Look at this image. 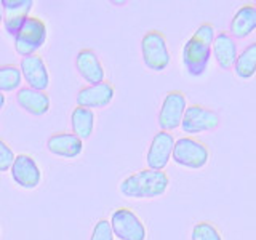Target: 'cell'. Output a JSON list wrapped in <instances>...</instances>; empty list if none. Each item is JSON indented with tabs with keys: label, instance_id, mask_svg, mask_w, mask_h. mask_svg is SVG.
Returning <instances> with one entry per match:
<instances>
[{
	"label": "cell",
	"instance_id": "1",
	"mask_svg": "<svg viewBox=\"0 0 256 240\" xmlns=\"http://www.w3.org/2000/svg\"><path fill=\"white\" fill-rule=\"evenodd\" d=\"M216 37L214 26L210 22H204L197 28L186 44L182 46V64L188 74L192 77H200L206 70L212 58V46Z\"/></svg>",
	"mask_w": 256,
	"mask_h": 240
},
{
	"label": "cell",
	"instance_id": "2",
	"mask_svg": "<svg viewBox=\"0 0 256 240\" xmlns=\"http://www.w3.org/2000/svg\"><path fill=\"white\" fill-rule=\"evenodd\" d=\"M168 186H170V178L165 172L150 170L144 168L120 182L118 190L120 194L126 198H157L162 197Z\"/></svg>",
	"mask_w": 256,
	"mask_h": 240
},
{
	"label": "cell",
	"instance_id": "3",
	"mask_svg": "<svg viewBox=\"0 0 256 240\" xmlns=\"http://www.w3.org/2000/svg\"><path fill=\"white\" fill-rule=\"evenodd\" d=\"M176 165L189 168V170H200L208 164L210 158V150L208 146L194 136H181L174 141L173 156Z\"/></svg>",
	"mask_w": 256,
	"mask_h": 240
},
{
	"label": "cell",
	"instance_id": "4",
	"mask_svg": "<svg viewBox=\"0 0 256 240\" xmlns=\"http://www.w3.org/2000/svg\"><path fill=\"white\" fill-rule=\"evenodd\" d=\"M141 54L144 66L149 70H165L170 64V50L164 32L157 29L148 30L141 38Z\"/></svg>",
	"mask_w": 256,
	"mask_h": 240
},
{
	"label": "cell",
	"instance_id": "5",
	"mask_svg": "<svg viewBox=\"0 0 256 240\" xmlns=\"http://www.w3.org/2000/svg\"><path fill=\"white\" fill-rule=\"evenodd\" d=\"M46 42V24L37 16H29L14 37V52L20 56L37 54Z\"/></svg>",
	"mask_w": 256,
	"mask_h": 240
},
{
	"label": "cell",
	"instance_id": "6",
	"mask_svg": "<svg viewBox=\"0 0 256 240\" xmlns=\"http://www.w3.org/2000/svg\"><path fill=\"white\" fill-rule=\"evenodd\" d=\"M110 228L118 240H146L148 230L141 218L132 208L120 206L112 212Z\"/></svg>",
	"mask_w": 256,
	"mask_h": 240
},
{
	"label": "cell",
	"instance_id": "7",
	"mask_svg": "<svg viewBox=\"0 0 256 240\" xmlns=\"http://www.w3.org/2000/svg\"><path fill=\"white\" fill-rule=\"evenodd\" d=\"M186 109H188L186 94H184L181 90L168 92L162 101V106H160L158 117H157L160 130L172 133L178 126H181Z\"/></svg>",
	"mask_w": 256,
	"mask_h": 240
},
{
	"label": "cell",
	"instance_id": "8",
	"mask_svg": "<svg viewBox=\"0 0 256 240\" xmlns=\"http://www.w3.org/2000/svg\"><path fill=\"white\" fill-rule=\"evenodd\" d=\"M220 125V116L210 108L202 104H190L184 112L181 128L186 134H200L213 132Z\"/></svg>",
	"mask_w": 256,
	"mask_h": 240
},
{
	"label": "cell",
	"instance_id": "9",
	"mask_svg": "<svg viewBox=\"0 0 256 240\" xmlns=\"http://www.w3.org/2000/svg\"><path fill=\"white\" fill-rule=\"evenodd\" d=\"M12 180L24 190H34L42 182V170L36 158L29 154H18L12 165Z\"/></svg>",
	"mask_w": 256,
	"mask_h": 240
},
{
	"label": "cell",
	"instance_id": "10",
	"mask_svg": "<svg viewBox=\"0 0 256 240\" xmlns=\"http://www.w3.org/2000/svg\"><path fill=\"white\" fill-rule=\"evenodd\" d=\"M173 148H174V136L170 132L158 130L154 134V138H152V141L149 144V149H148V154H146L148 168H150V170L164 172L168 162L172 160Z\"/></svg>",
	"mask_w": 256,
	"mask_h": 240
},
{
	"label": "cell",
	"instance_id": "11",
	"mask_svg": "<svg viewBox=\"0 0 256 240\" xmlns=\"http://www.w3.org/2000/svg\"><path fill=\"white\" fill-rule=\"evenodd\" d=\"M20 70L29 88H34V90L38 92H46L48 85H50V74H48V68L42 56H24L20 62Z\"/></svg>",
	"mask_w": 256,
	"mask_h": 240
},
{
	"label": "cell",
	"instance_id": "12",
	"mask_svg": "<svg viewBox=\"0 0 256 240\" xmlns=\"http://www.w3.org/2000/svg\"><path fill=\"white\" fill-rule=\"evenodd\" d=\"M116 88L110 82L104 80L101 84L96 85H86L84 88H80V92L77 93V106L86 108V109H102L109 106L114 100Z\"/></svg>",
	"mask_w": 256,
	"mask_h": 240
},
{
	"label": "cell",
	"instance_id": "13",
	"mask_svg": "<svg viewBox=\"0 0 256 240\" xmlns=\"http://www.w3.org/2000/svg\"><path fill=\"white\" fill-rule=\"evenodd\" d=\"M76 69L86 84L96 85L106 80V70L101 60L92 48H82L76 56Z\"/></svg>",
	"mask_w": 256,
	"mask_h": 240
},
{
	"label": "cell",
	"instance_id": "14",
	"mask_svg": "<svg viewBox=\"0 0 256 240\" xmlns=\"http://www.w3.org/2000/svg\"><path fill=\"white\" fill-rule=\"evenodd\" d=\"M46 149L50 154L61 158H76L84 152V141L74 133L58 132L46 140Z\"/></svg>",
	"mask_w": 256,
	"mask_h": 240
},
{
	"label": "cell",
	"instance_id": "15",
	"mask_svg": "<svg viewBox=\"0 0 256 240\" xmlns=\"http://www.w3.org/2000/svg\"><path fill=\"white\" fill-rule=\"evenodd\" d=\"M16 102L24 112L34 117H42L50 110V96L46 92H38L29 86L20 88L16 92Z\"/></svg>",
	"mask_w": 256,
	"mask_h": 240
},
{
	"label": "cell",
	"instance_id": "16",
	"mask_svg": "<svg viewBox=\"0 0 256 240\" xmlns=\"http://www.w3.org/2000/svg\"><path fill=\"white\" fill-rule=\"evenodd\" d=\"M212 52H213L214 61L220 66V69L229 70V69L234 68L238 53H237L236 38H232V36L229 34V32H226V30L216 32Z\"/></svg>",
	"mask_w": 256,
	"mask_h": 240
},
{
	"label": "cell",
	"instance_id": "17",
	"mask_svg": "<svg viewBox=\"0 0 256 240\" xmlns=\"http://www.w3.org/2000/svg\"><path fill=\"white\" fill-rule=\"evenodd\" d=\"M254 30H256V4H245L232 16L229 34L232 36V38L242 40L250 37L252 32Z\"/></svg>",
	"mask_w": 256,
	"mask_h": 240
},
{
	"label": "cell",
	"instance_id": "18",
	"mask_svg": "<svg viewBox=\"0 0 256 240\" xmlns=\"http://www.w3.org/2000/svg\"><path fill=\"white\" fill-rule=\"evenodd\" d=\"M70 126L72 133L80 140H88L94 130V112L92 109L76 106L70 112Z\"/></svg>",
	"mask_w": 256,
	"mask_h": 240
},
{
	"label": "cell",
	"instance_id": "19",
	"mask_svg": "<svg viewBox=\"0 0 256 240\" xmlns=\"http://www.w3.org/2000/svg\"><path fill=\"white\" fill-rule=\"evenodd\" d=\"M234 72H236V76L242 80H248L256 74V42L246 45L244 50L237 54Z\"/></svg>",
	"mask_w": 256,
	"mask_h": 240
},
{
	"label": "cell",
	"instance_id": "20",
	"mask_svg": "<svg viewBox=\"0 0 256 240\" xmlns=\"http://www.w3.org/2000/svg\"><path fill=\"white\" fill-rule=\"evenodd\" d=\"M22 84V76L20 66L14 64H2L0 66V92L2 93H12L20 90Z\"/></svg>",
	"mask_w": 256,
	"mask_h": 240
},
{
	"label": "cell",
	"instance_id": "21",
	"mask_svg": "<svg viewBox=\"0 0 256 240\" xmlns=\"http://www.w3.org/2000/svg\"><path fill=\"white\" fill-rule=\"evenodd\" d=\"M192 240H222L220 229L212 221H198L190 232Z\"/></svg>",
	"mask_w": 256,
	"mask_h": 240
},
{
	"label": "cell",
	"instance_id": "22",
	"mask_svg": "<svg viewBox=\"0 0 256 240\" xmlns=\"http://www.w3.org/2000/svg\"><path fill=\"white\" fill-rule=\"evenodd\" d=\"M0 6L5 16H29L34 2L32 0H2Z\"/></svg>",
	"mask_w": 256,
	"mask_h": 240
},
{
	"label": "cell",
	"instance_id": "23",
	"mask_svg": "<svg viewBox=\"0 0 256 240\" xmlns=\"http://www.w3.org/2000/svg\"><path fill=\"white\" fill-rule=\"evenodd\" d=\"M14 152L5 140L0 138V173H6L12 170L14 162Z\"/></svg>",
	"mask_w": 256,
	"mask_h": 240
},
{
	"label": "cell",
	"instance_id": "24",
	"mask_svg": "<svg viewBox=\"0 0 256 240\" xmlns=\"http://www.w3.org/2000/svg\"><path fill=\"white\" fill-rule=\"evenodd\" d=\"M114 238L116 237H114V232H112V228H110V221L102 218L94 224L90 240H114Z\"/></svg>",
	"mask_w": 256,
	"mask_h": 240
},
{
	"label": "cell",
	"instance_id": "25",
	"mask_svg": "<svg viewBox=\"0 0 256 240\" xmlns=\"http://www.w3.org/2000/svg\"><path fill=\"white\" fill-rule=\"evenodd\" d=\"M29 16H5L4 18V28H5V32L10 37H16L18 36V32L21 30L22 24L26 22V20Z\"/></svg>",
	"mask_w": 256,
	"mask_h": 240
},
{
	"label": "cell",
	"instance_id": "26",
	"mask_svg": "<svg viewBox=\"0 0 256 240\" xmlns=\"http://www.w3.org/2000/svg\"><path fill=\"white\" fill-rule=\"evenodd\" d=\"M5 102H6V98H5V94L0 92V110H2L5 108Z\"/></svg>",
	"mask_w": 256,
	"mask_h": 240
},
{
	"label": "cell",
	"instance_id": "27",
	"mask_svg": "<svg viewBox=\"0 0 256 240\" xmlns=\"http://www.w3.org/2000/svg\"><path fill=\"white\" fill-rule=\"evenodd\" d=\"M4 18H5V13H4V10H2V6H0V26H2Z\"/></svg>",
	"mask_w": 256,
	"mask_h": 240
}]
</instances>
